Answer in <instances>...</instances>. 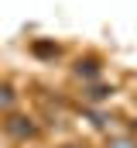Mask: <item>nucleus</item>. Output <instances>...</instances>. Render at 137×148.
I'll use <instances>...</instances> for the list:
<instances>
[{"label":"nucleus","instance_id":"nucleus-1","mask_svg":"<svg viewBox=\"0 0 137 148\" xmlns=\"http://www.w3.org/2000/svg\"><path fill=\"white\" fill-rule=\"evenodd\" d=\"M0 103H10V90H0Z\"/></svg>","mask_w":137,"mask_h":148},{"label":"nucleus","instance_id":"nucleus-2","mask_svg":"<svg viewBox=\"0 0 137 148\" xmlns=\"http://www.w3.org/2000/svg\"><path fill=\"white\" fill-rule=\"evenodd\" d=\"M113 148H134V145H130V141H117Z\"/></svg>","mask_w":137,"mask_h":148}]
</instances>
